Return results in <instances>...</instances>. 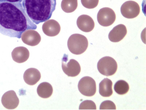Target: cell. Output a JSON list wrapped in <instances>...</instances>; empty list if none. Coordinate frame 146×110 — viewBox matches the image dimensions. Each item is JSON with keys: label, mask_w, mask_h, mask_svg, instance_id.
I'll list each match as a JSON object with an SVG mask.
<instances>
[{"label": "cell", "mask_w": 146, "mask_h": 110, "mask_svg": "<svg viewBox=\"0 0 146 110\" xmlns=\"http://www.w3.org/2000/svg\"><path fill=\"white\" fill-rule=\"evenodd\" d=\"M37 26L29 19L21 3L0 2V33L13 38H21L22 33Z\"/></svg>", "instance_id": "cell-1"}, {"label": "cell", "mask_w": 146, "mask_h": 110, "mask_svg": "<svg viewBox=\"0 0 146 110\" xmlns=\"http://www.w3.org/2000/svg\"><path fill=\"white\" fill-rule=\"evenodd\" d=\"M22 4L29 19L38 25L50 19L56 9V0H23Z\"/></svg>", "instance_id": "cell-2"}, {"label": "cell", "mask_w": 146, "mask_h": 110, "mask_svg": "<svg viewBox=\"0 0 146 110\" xmlns=\"http://www.w3.org/2000/svg\"><path fill=\"white\" fill-rule=\"evenodd\" d=\"M67 46L72 53L76 55H80L84 53L88 48V39L82 34H72L68 39Z\"/></svg>", "instance_id": "cell-3"}, {"label": "cell", "mask_w": 146, "mask_h": 110, "mask_svg": "<svg viewBox=\"0 0 146 110\" xmlns=\"http://www.w3.org/2000/svg\"><path fill=\"white\" fill-rule=\"evenodd\" d=\"M97 68L101 74L106 76H112L117 71V63L114 59L106 56L98 61Z\"/></svg>", "instance_id": "cell-4"}, {"label": "cell", "mask_w": 146, "mask_h": 110, "mask_svg": "<svg viewBox=\"0 0 146 110\" xmlns=\"http://www.w3.org/2000/svg\"><path fill=\"white\" fill-rule=\"evenodd\" d=\"M62 68L64 73L69 77H76L81 71L79 63L74 59H70L68 61V56L66 54H64L62 58Z\"/></svg>", "instance_id": "cell-5"}, {"label": "cell", "mask_w": 146, "mask_h": 110, "mask_svg": "<svg viewBox=\"0 0 146 110\" xmlns=\"http://www.w3.org/2000/svg\"><path fill=\"white\" fill-rule=\"evenodd\" d=\"M79 92L84 96L91 97L95 95L96 92V84L94 79L85 76L81 79L78 84Z\"/></svg>", "instance_id": "cell-6"}, {"label": "cell", "mask_w": 146, "mask_h": 110, "mask_svg": "<svg viewBox=\"0 0 146 110\" xmlns=\"http://www.w3.org/2000/svg\"><path fill=\"white\" fill-rule=\"evenodd\" d=\"M115 19V13L110 8H103L98 13V21L102 26L108 27L114 23Z\"/></svg>", "instance_id": "cell-7"}, {"label": "cell", "mask_w": 146, "mask_h": 110, "mask_svg": "<svg viewBox=\"0 0 146 110\" xmlns=\"http://www.w3.org/2000/svg\"><path fill=\"white\" fill-rule=\"evenodd\" d=\"M122 15L127 19H133L137 17L140 13V7L136 2L133 1L125 2L121 8Z\"/></svg>", "instance_id": "cell-8"}, {"label": "cell", "mask_w": 146, "mask_h": 110, "mask_svg": "<svg viewBox=\"0 0 146 110\" xmlns=\"http://www.w3.org/2000/svg\"><path fill=\"white\" fill-rule=\"evenodd\" d=\"M3 105L7 109H14L17 108L19 100L14 91H9L5 93L2 97Z\"/></svg>", "instance_id": "cell-9"}, {"label": "cell", "mask_w": 146, "mask_h": 110, "mask_svg": "<svg viewBox=\"0 0 146 110\" xmlns=\"http://www.w3.org/2000/svg\"><path fill=\"white\" fill-rule=\"evenodd\" d=\"M21 38L24 43L31 46H37L41 41L39 34L33 29H29L24 32Z\"/></svg>", "instance_id": "cell-10"}, {"label": "cell", "mask_w": 146, "mask_h": 110, "mask_svg": "<svg viewBox=\"0 0 146 110\" xmlns=\"http://www.w3.org/2000/svg\"><path fill=\"white\" fill-rule=\"evenodd\" d=\"M43 32L49 37H55L58 35L60 31V24L54 19H49L45 21L42 25Z\"/></svg>", "instance_id": "cell-11"}, {"label": "cell", "mask_w": 146, "mask_h": 110, "mask_svg": "<svg viewBox=\"0 0 146 110\" xmlns=\"http://www.w3.org/2000/svg\"><path fill=\"white\" fill-rule=\"evenodd\" d=\"M77 25L80 30L88 33L93 30L95 27V22L90 16L87 15H82L78 18Z\"/></svg>", "instance_id": "cell-12"}, {"label": "cell", "mask_w": 146, "mask_h": 110, "mask_svg": "<svg viewBox=\"0 0 146 110\" xmlns=\"http://www.w3.org/2000/svg\"><path fill=\"white\" fill-rule=\"evenodd\" d=\"M127 34L126 27L123 24H119L110 31L108 35L109 39L112 42H119L124 38Z\"/></svg>", "instance_id": "cell-13"}, {"label": "cell", "mask_w": 146, "mask_h": 110, "mask_svg": "<svg viewBox=\"0 0 146 110\" xmlns=\"http://www.w3.org/2000/svg\"><path fill=\"white\" fill-rule=\"evenodd\" d=\"M13 60L16 63H23L28 60L29 57V52L27 48L20 46L15 48L12 52Z\"/></svg>", "instance_id": "cell-14"}, {"label": "cell", "mask_w": 146, "mask_h": 110, "mask_svg": "<svg viewBox=\"0 0 146 110\" xmlns=\"http://www.w3.org/2000/svg\"><path fill=\"white\" fill-rule=\"evenodd\" d=\"M23 77L27 84L33 86L39 81L41 78V74L38 70L35 68H31L25 71Z\"/></svg>", "instance_id": "cell-15"}, {"label": "cell", "mask_w": 146, "mask_h": 110, "mask_svg": "<svg viewBox=\"0 0 146 110\" xmlns=\"http://www.w3.org/2000/svg\"><path fill=\"white\" fill-rule=\"evenodd\" d=\"M99 93L104 97H109L113 94V82L108 78L103 80L99 84Z\"/></svg>", "instance_id": "cell-16"}, {"label": "cell", "mask_w": 146, "mask_h": 110, "mask_svg": "<svg viewBox=\"0 0 146 110\" xmlns=\"http://www.w3.org/2000/svg\"><path fill=\"white\" fill-rule=\"evenodd\" d=\"M37 92L40 97L43 99L49 98L53 93V88L50 83L42 82L38 86Z\"/></svg>", "instance_id": "cell-17"}, {"label": "cell", "mask_w": 146, "mask_h": 110, "mask_svg": "<svg viewBox=\"0 0 146 110\" xmlns=\"http://www.w3.org/2000/svg\"><path fill=\"white\" fill-rule=\"evenodd\" d=\"M78 5V0H62L61 7L65 13H71L76 9Z\"/></svg>", "instance_id": "cell-18"}, {"label": "cell", "mask_w": 146, "mask_h": 110, "mask_svg": "<svg viewBox=\"0 0 146 110\" xmlns=\"http://www.w3.org/2000/svg\"><path fill=\"white\" fill-rule=\"evenodd\" d=\"M114 89L115 92L119 95H124L129 91V85L125 80H118L115 85Z\"/></svg>", "instance_id": "cell-19"}, {"label": "cell", "mask_w": 146, "mask_h": 110, "mask_svg": "<svg viewBox=\"0 0 146 110\" xmlns=\"http://www.w3.org/2000/svg\"><path fill=\"white\" fill-rule=\"evenodd\" d=\"M96 104L91 100H85L81 103L79 110H96Z\"/></svg>", "instance_id": "cell-20"}, {"label": "cell", "mask_w": 146, "mask_h": 110, "mask_svg": "<svg viewBox=\"0 0 146 110\" xmlns=\"http://www.w3.org/2000/svg\"><path fill=\"white\" fill-rule=\"evenodd\" d=\"M81 2L84 7L92 9L98 6L99 0H81Z\"/></svg>", "instance_id": "cell-21"}, {"label": "cell", "mask_w": 146, "mask_h": 110, "mask_svg": "<svg viewBox=\"0 0 146 110\" xmlns=\"http://www.w3.org/2000/svg\"><path fill=\"white\" fill-rule=\"evenodd\" d=\"M100 110H116L115 105L113 102L110 100L104 101L101 103Z\"/></svg>", "instance_id": "cell-22"}, {"label": "cell", "mask_w": 146, "mask_h": 110, "mask_svg": "<svg viewBox=\"0 0 146 110\" xmlns=\"http://www.w3.org/2000/svg\"><path fill=\"white\" fill-rule=\"evenodd\" d=\"M23 0H0V2H7L10 3H21Z\"/></svg>", "instance_id": "cell-23"}]
</instances>
